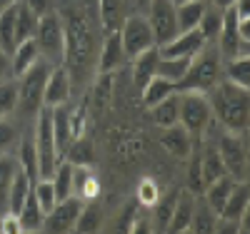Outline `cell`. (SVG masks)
<instances>
[{
	"mask_svg": "<svg viewBox=\"0 0 250 234\" xmlns=\"http://www.w3.org/2000/svg\"><path fill=\"white\" fill-rule=\"evenodd\" d=\"M233 3H235V0H210V5H215V8H220V10L230 8Z\"/></svg>",
	"mask_w": 250,
	"mask_h": 234,
	"instance_id": "51",
	"label": "cell"
},
{
	"mask_svg": "<svg viewBox=\"0 0 250 234\" xmlns=\"http://www.w3.org/2000/svg\"><path fill=\"white\" fill-rule=\"evenodd\" d=\"M188 189L193 195H200L205 189L203 172H200V155H193V152H190V169H188Z\"/></svg>",
	"mask_w": 250,
	"mask_h": 234,
	"instance_id": "46",
	"label": "cell"
},
{
	"mask_svg": "<svg viewBox=\"0 0 250 234\" xmlns=\"http://www.w3.org/2000/svg\"><path fill=\"white\" fill-rule=\"evenodd\" d=\"M98 13H100V23L105 28V33H113L123 23V0H98Z\"/></svg>",
	"mask_w": 250,
	"mask_h": 234,
	"instance_id": "33",
	"label": "cell"
},
{
	"mask_svg": "<svg viewBox=\"0 0 250 234\" xmlns=\"http://www.w3.org/2000/svg\"><path fill=\"white\" fill-rule=\"evenodd\" d=\"M18 142V132H15V127L8 122V117L0 120V155H5L10 152V147Z\"/></svg>",
	"mask_w": 250,
	"mask_h": 234,
	"instance_id": "47",
	"label": "cell"
},
{
	"mask_svg": "<svg viewBox=\"0 0 250 234\" xmlns=\"http://www.w3.org/2000/svg\"><path fill=\"white\" fill-rule=\"evenodd\" d=\"M100 222H103L100 204H95V199H88V202H83V207H80V215H78V222H75L73 232H78V234H93V232L100 229Z\"/></svg>",
	"mask_w": 250,
	"mask_h": 234,
	"instance_id": "29",
	"label": "cell"
},
{
	"mask_svg": "<svg viewBox=\"0 0 250 234\" xmlns=\"http://www.w3.org/2000/svg\"><path fill=\"white\" fill-rule=\"evenodd\" d=\"M213 120V110L208 102L205 92H178V122L185 127L190 135H200L208 130Z\"/></svg>",
	"mask_w": 250,
	"mask_h": 234,
	"instance_id": "7",
	"label": "cell"
},
{
	"mask_svg": "<svg viewBox=\"0 0 250 234\" xmlns=\"http://www.w3.org/2000/svg\"><path fill=\"white\" fill-rule=\"evenodd\" d=\"M15 8L18 3L0 13V48L3 50L15 48Z\"/></svg>",
	"mask_w": 250,
	"mask_h": 234,
	"instance_id": "42",
	"label": "cell"
},
{
	"mask_svg": "<svg viewBox=\"0 0 250 234\" xmlns=\"http://www.w3.org/2000/svg\"><path fill=\"white\" fill-rule=\"evenodd\" d=\"M208 102L210 110L218 117V122L225 127V132H238L243 135L248 130L250 120V88H240V85L225 80L215 82L213 90L208 92Z\"/></svg>",
	"mask_w": 250,
	"mask_h": 234,
	"instance_id": "1",
	"label": "cell"
},
{
	"mask_svg": "<svg viewBox=\"0 0 250 234\" xmlns=\"http://www.w3.org/2000/svg\"><path fill=\"white\" fill-rule=\"evenodd\" d=\"M18 164H20V169L28 175V180L35 184V180H38V152H35V140H33V137H25L23 144H20Z\"/></svg>",
	"mask_w": 250,
	"mask_h": 234,
	"instance_id": "38",
	"label": "cell"
},
{
	"mask_svg": "<svg viewBox=\"0 0 250 234\" xmlns=\"http://www.w3.org/2000/svg\"><path fill=\"white\" fill-rule=\"evenodd\" d=\"M48 65H50L48 60H38L18 80V105L25 115L38 112L43 108V90H45L48 72H50Z\"/></svg>",
	"mask_w": 250,
	"mask_h": 234,
	"instance_id": "6",
	"label": "cell"
},
{
	"mask_svg": "<svg viewBox=\"0 0 250 234\" xmlns=\"http://www.w3.org/2000/svg\"><path fill=\"white\" fill-rule=\"evenodd\" d=\"M128 60V55H125L123 50V42H120V35L118 30L108 33L105 40H103V45H100V60H98V70L100 72H115L123 62Z\"/></svg>",
	"mask_w": 250,
	"mask_h": 234,
	"instance_id": "18",
	"label": "cell"
},
{
	"mask_svg": "<svg viewBox=\"0 0 250 234\" xmlns=\"http://www.w3.org/2000/svg\"><path fill=\"white\" fill-rule=\"evenodd\" d=\"M23 3L40 18V15H43V13H48L50 10V0H23Z\"/></svg>",
	"mask_w": 250,
	"mask_h": 234,
	"instance_id": "50",
	"label": "cell"
},
{
	"mask_svg": "<svg viewBox=\"0 0 250 234\" xmlns=\"http://www.w3.org/2000/svg\"><path fill=\"white\" fill-rule=\"evenodd\" d=\"M158 199H160V192H158L155 180H150V177L140 180V184H138V202L143 207H153Z\"/></svg>",
	"mask_w": 250,
	"mask_h": 234,
	"instance_id": "45",
	"label": "cell"
},
{
	"mask_svg": "<svg viewBox=\"0 0 250 234\" xmlns=\"http://www.w3.org/2000/svg\"><path fill=\"white\" fill-rule=\"evenodd\" d=\"M50 110H53V135L58 142V150L62 152L68 147V142L73 140V110L68 108V102Z\"/></svg>",
	"mask_w": 250,
	"mask_h": 234,
	"instance_id": "21",
	"label": "cell"
},
{
	"mask_svg": "<svg viewBox=\"0 0 250 234\" xmlns=\"http://www.w3.org/2000/svg\"><path fill=\"white\" fill-rule=\"evenodd\" d=\"M228 80L240 88H250V55L228 60Z\"/></svg>",
	"mask_w": 250,
	"mask_h": 234,
	"instance_id": "41",
	"label": "cell"
},
{
	"mask_svg": "<svg viewBox=\"0 0 250 234\" xmlns=\"http://www.w3.org/2000/svg\"><path fill=\"white\" fill-rule=\"evenodd\" d=\"M13 57H10V65H13V75L20 77L30 65H35V62L40 60V50H38V42L35 37H28L23 42H18V45L13 48Z\"/></svg>",
	"mask_w": 250,
	"mask_h": 234,
	"instance_id": "22",
	"label": "cell"
},
{
	"mask_svg": "<svg viewBox=\"0 0 250 234\" xmlns=\"http://www.w3.org/2000/svg\"><path fill=\"white\" fill-rule=\"evenodd\" d=\"M33 37L38 42L40 57H45L50 65H62V55H65V30H62V18L53 8L38 18Z\"/></svg>",
	"mask_w": 250,
	"mask_h": 234,
	"instance_id": "4",
	"label": "cell"
},
{
	"mask_svg": "<svg viewBox=\"0 0 250 234\" xmlns=\"http://www.w3.org/2000/svg\"><path fill=\"white\" fill-rule=\"evenodd\" d=\"M18 169H20V164H18L15 157H10V152L0 155V204H3V207H5L8 189H10V182H13Z\"/></svg>",
	"mask_w": 250,
	"mask_h": 234,
	"instance_id": "39",
	"label": "cell"
},
{
	"mask_svg": "<svg viewBox=\"0 0 250 234\" xmlns=\"http://www.w3.org/2000/svg\"><path fill=\"white\" fill-rule=\"evenodd\" d=\"M173 3H175V5H180V3H188V0H173Z\"/></svg>",
	"mask_w": 250,
	"mask_h": 234,
	"instance_id": "54",
	"label": "cell"
},
{
	"mask_svg": "<svg viewBox=\"0 0 250 234\" xmlns=\"http://www.w3.org/2000/svg\"><path fill=\"white\" fill-rule=\"evenodd\" d=\"M15 3H20V0H0V13L8 10V8H10V5H15Z\"/></svg>",
	"mask_w": 250,
	"mask_h": 234,
	"instance_id": "52",
	"label": "cell"
},
{
	"mask_svg": "<svg viewBox=\"0 0 250 234\" xmlns=\"http://www.w3.org/2000/svg\"><path fill=\"white\" fill-rule=\"evenodd\" d=\"M220 28H223V10L208 3V5H205V13H203V18H200V25H198L200 35L205 37V42H208V40H215L218 33H220Z\"/></svg>",
	"mask_w": 250,
	"mask_h": 234,
	"instance_id": "36",
	"label": "cell"
},
{
	"mask_svg": "<svg viewBox=\"0 0 250 234\" xmlns=\"http://www.w3.org/2000/svg\"><path fill=\"white\" fill-rule=\"evenodd\" d=\"M190 60H193V57H160V62H158V75L178 85V82L183 80V75L188 72V68H190Z\"/></svg>",
	"mask_w": 250,
	"mask_h": 234,
	"instance_id": "35",
	"label": "cell"
},
{
	"mask_svg": "<svg viewBox=\"0 0 250 234\" xmlns=\"http://www.w3.org/2000/svg\"><path fill=\"white\" fill-rule=\"evenodd\" d=\"M173 92H175V82L155 75V77H150L140 88V100H143L145 108H153V105H158L160 100H165V97L173 95Z\"/></svg>",
	"mask_w": 250,
	"mask_h": 234,
	"instance_id": "27",
	"label": "cell"
},
{
	"mask_svg": "<svg viewBox=\"0 0 250 234\" xmlns=\"http://www.w3.org/2000/svg\"><path fill=\"white\" fill-rule=\"evenodd\" d=\"M15 217L20 222V232H40V229H43V224H45V212L40 209V204L35 202L33 192L28 195L25 204L18 209Z\"/></svg>",
	"mask_w": 250,
	"mask_h": 234,
	"instance_id": "25",
	"label": "cell"
},
{
	"mask_svg": "<svg viewBox=\"0 0 250 234\" xmlns=\"http://www.w3.org/2000/svg\"><path fill=\"white\" fill-rule=\"evenodd\" d=\"M118 35H120V42H123V50L128 57H135L138 53L148 50L155 45V37H153V30H150V23L145 15H128L123 18V23L118 28Z\"/></svg>",
	"mask_w": 250,
	"mask_h": 234,
	"instance_id": "8",
	"label": "cell"
},
{
	"mask_svg": "<svg viewBox=\"0 0 250 234\" xmlns=\"http://www.w3.org/2000/svg\"><path fill=\"white\" fill-rule=\"evenodd\" d=\"M62 152H65L68 162H73V164H93V157H95L93 142L88 137H83V135L75 137V140H70Z\"/></svg>",
	"mask_w": 250,
	"mask_h": 234,
	"instance_id": "32",
	"label": "cell"
},
{
	"mask_svg": "<svg viewBox=\"0 0 250 234\" xmlns=\"http://www.w3.org/2000/svg\"><path fill=\"white\" fill-rule=\"evenodd\" d=\"M200 172H203V182L205 184H210V182L220 180L223 175H228V169H225L218 150H205L200 155Z\"/></svg>",
	"mask_w": 250,
	"mask_h": 234,
	"instance_id": "34",
	"label": "cell"
},
{
	"mask_svg": "<svg viewBox=\"0 0 250 234\" xmlns=\"http://www.w3.org/2000/svg\"><path fill=\"white\" fill-rule=\"evenodd\" d=\"M148 23L155 37V45H165L168 40L178 35V20H175V3L173 0H150L148 5Z\"/></svg>",
	"mask_w": 250,
	"mask_h": 234,
	"instance_id": "10",
	"label": "cell"
},
{
	"mask_svg": "<svg viewBox=\"0 0 250 234\" xmlns=\"http://www.w3.org/2000/svg\"><path fill=\"white\" fill-rule=\"evenodd\" d=\"M160 144H163L173 157L188 160V157H190V152H193V135L178 122V125H173V127H163Z\"/></svg>",
	"mask_w": 250,
	"mask_h": 234,
	"instance_id": "15",
	"label": "cell"
},
{
	"mask_svg": "<svg viewBox=\"0 0 250 234\" xmlns=\"http://www.w3.org/2000/svg\"><path fill=\"white\" fill-rule=\"evenodd\" d=\"M80 207H83V199L75 197V195H70L65 199H58L55 207L45 215L43 229L53 232V234H68V232H73V227L78 222V215H80Z\"/></svg>",
	"mask_w": 250,
	"mask_h": 234,
	"instance_id": "11",
	"label": "cell"
},
{
	"mask_svg": "<svg viewBox=\"0 0 250 234\" xmlns=\"http://www.w3.org/2000/svg\"><path fill=\"white\" fill-rule=\"evenodd\" d=\"M135 5H138L140 10H148V5H150V0H135Z\"/></svg>",
	"mask_w": 250,
	"mask_h": 234,
	"instance_id": "53",
	"label": "cell"
},
{
	"mask_svg": "<svg viewBox=\"0 0 250 234\" xmlns=\"http://www.w3.org/2000/svg\"><path fill=\"white\" fill-rule=\"evenodd\" d=\"M8 77H13L10 55H8V50H3V48H0V82H3V80H8Z\"/></svg>",
	"mask_w": 250,
	"mask_h": 234,
	"instance_id": "49",
	"label": "cell"
},
{
	"mask_svg": "<svg viewBox=\"0 0 250 234\" xmlns=\"http://www.w3.org/2000/svg\"><path fill=\"white\" fill-rule=\"evenodd\" d=\"M0 232L3 234H23L20 232V222H18V217L13 215V212H5V217L0 219Z\"/></svg>",
	"mask_w": 250,
	"mask_h": 234,
	"instance_id": "48",
	"label": "cell"
},
{
	"mask_svg": "<svg viewBox=\"0 0 250 234\" xmlns=\"http://www.w3.org/2000/svg\"><path fill=\"white\" fill-rule=\"evenodd\" d=\"M218 227V215L208 207V204H195V212H193V219H190V229L188 232H195V234H210L215 232Z\"/></svg>",
	"mask_w": 250,
	"mask_h": 234,
	"instance_id": "37",
	"label": "cell"
},
{
	"mask_svg": "<svg viewBox=\"0 0 250 234\" xmlns=\"http://www.w3.org/2000/svg\"><path fill=\"white\" fill-rule=\"evenodd\" d=\"M50 182L55 187V195L58 199H65L73 195V162H58L53 175H50Z\"/></svg>",
	"mask_w": 250,
	"mask_h": 234,
	"instance_id": "31",
	"label": "cell"
},
{
	"mask_svg": "<svg viewBox=\"0 0 250 234\" xmlns=\"http://www.w3.org/2000/svg\"><path fill=\"white\" fill-rule=\"evenodd\" d=\"M18 110V82L13 77L0 82V120L10 117Z\"/></svg>",
	"mask_w": 250,
	"mask_h": 234,
	"instance_id": "40",
	"label": "cell"
},
{
	"mask_svg": "<svg viewBox=\"0 0 250 234\" xmlns=\"http://www.w3.org/2000/svg\"><path fill=\"white\" fill-rule=\"evenodd\" d=\"M235 182H238L235 177L223 175L220 180L205 184V189H203V192H205V204L210 207L215 215H220V209H223V204H225V199H228V195H230V189H233Z\"/></svg>",
	"mask_w": 250,
	"mask_h": 234,
	"instance_id": "24",
	"label": "cell"
},
{
	"mask_svg": "<svg viewBox=\"0 0 250 234\" xmlns=\"http://www.w3.org/2000/svg\"><path fill=\"white\" fill-rule=\"evenodd\" d=\"M218 155L228 169V175L235 177L238 182H245L248 175V147L243 135L238 132H225L218 142Z\"/></svg>",
	"mask_w": 250,
	"mask_h": 234,
	"instance_id": "9",
	"label": "cell"
},
{
	"mask_svg": "<svg viewBox=\"0 0 250 234\" xmlns=\"http://www.w3.org/2000/svg\"><path fill=\"white\" fill-rule=\"evenodd\" d=\"M158 62H160V50H158V45L143 50V53H138V55L133 57V82L138 85V90H140L150 77L158 75Z\"/></svg>",
	"mask_w": 250,
	"mask_h": 234,
	"instance_id": "20",
	"label": "cell"
},
{
	"mask_svg": "<svg viewBox=\"0 0 250 234\" xmlns=\"http://www.w3.org/2000/svg\"><path fill=\"white\" fill-rule=\"evenodd\" d=\"M70 85H73V77L70 72L62 68V65H55L50 72H48V80H45V90H43V105L45 108H58V105H65L70 100Z\"/></svg>",
	"mask_w": 250,
	"mask_h": 234,
	"instance_id": "13",
	"label": "cell"
},
{
	"mask_svg": "<svg viewBox=\"0 0 250 234\" xmlns=\"http://www.w3.org/2000/svg\"><path fill=\"white\" fill-rule=\"evenodd\" d=\"M35 152H38V180L40 177H50L53 169L58 164V142L53 135V110L50 108H40L38 110V125H35Z\"/></svg>",
	"mask_w": 250,
	"mask_h": 234,
	"instance_id": "5",
	"label": "cell"
},
{
	"mask_svg": "<svg viewBox=\"0 0 250 234\" xmlns=\"http://www.w3.org/2000/svg\"><path fill=\"white\" fill-rule=\"evenodd\" d=\"M220 80V50L210 48V45H203L193 60H190V68L183 75V80L175 85L178 92H210L213 85Z\"/></svg>",
	"mask_w": 250,
	"mask_h": 234,
	"instance_id": "3",
	"label": "cell"
},
{
	"mask_svg": "<svg viewBox=\"0 0 250 234\" xmlns=\"http://www.w3.org/2000/svg\"><path fill=\"white\" fill-rule=\"evenodd\" d=\"M35 25H38V15L20 0L18 8H15V45L23 42L28 37L35 35Z\"/></svg>",
	"mask_w": 250,
	"mask_h": 234,
	"instance_id": "30",
	"label": "cell"
},
{
	"mask_svg": "<svg viewBox=\"0 0 250 234\" xmlns=\"http://www.w3.org/2000/svg\"><path fill=\"white\" fill-rule=\"evenodd\" d=\"M73 195L83 202L95 199L100 195V182L90 164H73Z\"/></svg>",
	"mask_w": 250,
	"mask_h": 234,
	"instance_id": "19",
	"label": "cell"
},
{
	"mask_svg": "<svg viewBox=\"0 0 250 234\" xmlns=\"http://www.w3.org/2000/svg\"><path fill=\"white\" fill-rule=\"evenodd\" d=\"M208 0H188V3L175 5V20H178V33L193 30L200 25V18L205 13Z\"/></svg>",
	"mask_w": 250,
	"mask_h": 234,
	"instance_id": "26",
	"label": "cell"
},
{
	"mask_svg": "<svg viewBox=\"0 0 250 234\" xmlns=\"http://www.w3.org/2000/svg\"><path fill=\"white\" fill-rule=\"evenodd\" d=\"M150 110V120L160 127H173V125H178V90L173 92V95H168L165 100H160L158 105H153V108H148Z\"/></svg>",
	"mask_w": 250,
	"mask_h": 234,
	"instance_id": "28",
	"label": "cell"
},
{
	"mask_svg": "<svg viewBox=\"0 0 250 234\" xmlns=\"http://www.w3.org/2000/svg\"><path fill=\"white\" fill-rule=\"evenodd\" d=\"M33 192V182L28 180V175L23 172V169H18L13 182H10V189H8V199H5V212H13V215H18V209L25 204L28 195Z\"/></svg>",
	"mask_w": 250,
	"mask_h": 234,
	"instance_id": "23",
	"label": "cell"
},
{
	"mask_svg": "<svg viewBox=\"0 0 250 234\" xmlns=\"http://www.w3.org/2000/svg\"><path fill=\"white\" fill-rule=\"evenodd\" d=\"M62 30H65V55H62V60L73 68V72H83L93 57V42H95L88 15L83 10H73L68 20H62Z\"/></svg>",
	"mask_w": 250,
	"mask_h": 234,
	"instance_id": "2",
	"label": "cell"
},
{
	"mask_svg": "<svg viewBox=\"0 0 250 234\" xmlns=\"http://www.w3.org/2000/svg\"><path fill=\"white\" fill-rule=\"evenodd\" d=\"M218 40H220V55H225L228 60H233V57H240V55H248V42L240 30H238V18L233 13V5L230 8H225L223 10V28L218 33Z\"/></svg>",
	"mask_w": 250,
	"mask_h": 234,
	"instance_id": "12",
	"label": "cell"
},
{
	"mask_svg": "<svg viewBox=\"0 0 250 234\" xmlns=\"http://www.w3.org/2000/svg\"><path fill=\"white\" fill-rule=\"evenodd\" d=\"M193 212H195V195L190 192V189L178 192L173 215H170V222H168V232H170V234H183V232H188V229H190Z\"/></svg>",
	"mask_w": 250,
	"mask_h": 234,
	"instance_id": "16",
	"label": "cell"
},
{
	"mask_svg": "<svg viewBox=\"0 0 250 234\" xmlns=\"http://www.w3.org/2000/svg\"><path fill=\"white\" fill-rule=\"evenodd\" d=\"M110 95H113V72H100L93 100H95L98 108H105V105L110 102Z\"/></svg>",
	"mask_w": 250,
	"mask_h": 234,
	"instance_id": "44",
	"label": "cell"
},
{
	"mask_svg": "<svg viewBox=\"0 0 250 234\" xmlns=\"http://www.w3.org/2000/svg\"><path fill=\"white\" fill-rule=\"evenodd\" d=\"M203 45H205V37L200 35L198 28H193V30L178 33L165 45H158V50H160V57H193Z\"/></svg>",
	"mask_w": 250,
	"mask_h": 234,
	"instance_id": "14",
	"label": "cell"
},
{
	"mask_svg": "<svg viewBox=\"0 0 250 234\" xmlns=\"http://www.w3.org/2000/svg\"><path fill=\"white\" fill-rule=\"evenodd\" d=\"M248 207H250V189H248L245 182H235L218 217H220V219H228V222H238V224H240V219H243V215L248 212Z\"/></svg>",
	"mask_w": 250,
	"mask_h": 234,
	"instance_id": "17",
	"label": "cell"
},
{
	"mask_svg": "<svg viewBox=\"0 0 250 234\" xmlns=\"http://www.w3.org/2000/svg\"><path fill=\"white\" fill-rule=\"evenodd\" d=\"M175 199H178V192H173V195H168V197H163V199H158V202L153 204V207H155V215H153L155 229L168 232V222H170V215H173Z\"/></svg>",
	"mask_w": 250,
	"mask_h": 234,
	"instance_id": "43",
	"label": "cell"
}]
</instances>
